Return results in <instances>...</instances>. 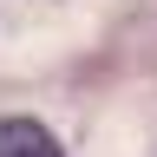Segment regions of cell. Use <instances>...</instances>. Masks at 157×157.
<instances>
[{"instance_id": "cell-1", "label": "cell", "mask_w": 157, "mask_h": 157, "mask_svg": "<svg viewBox=\"0 0 157 157\" xmlns=\"http://www.w3.org/2000/svg\"><path fill=\"white\" fill-rule=\"evenodd\" d=\"M0 157H66L39 118H0Z\"/></svg>"}]
</instances>
